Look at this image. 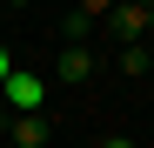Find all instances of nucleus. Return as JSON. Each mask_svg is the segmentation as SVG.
Here are the masks:
<instances>
[{"label":"nucleus","instance_id":"1a4fd4ad","mask_svg":"<svg viewBox=\"0 0 154 148\" xmlns=\"http://www.w3.org/2000/svg\"><path fill=\"white\" fill-rule=\"evenodd\" d=\"M7 67H14V61H7V47H0V81H7Z\"/></svg>","mask_w":154,"mask_h":148},{"label":"nucleus","instance_id":"20e7f679","mask_svg":"<svg viewBox=\"0 0 154 148\" xmlns=\"http://www.w3.org/2000/svg\"><path fill=\"white\" fill-rule=\"evenodd\" d=\"M14 148H47V135H54V128H47V114L40 108H27V114H14Z\"/></svg>","mask_w":154,"mask_h":148},{"label":"nucleus","instance_id":"7ed1b4c3","mask_svg":"<svg viewBox=\"0 0 154 148\" xmlns=\"http://www.w3.org/2000/svg\"><path fill=\"white\" fill-rule=\"evenodd\" d=\"M87 74H94V54H87V47L81 40H67V54H54V81H87Z\"/></svg>","mask_w":154,"mask_h":148},{"label":"nucleus","instance_id":"0eeeda50","mask_svg":"<svg viewBox=\"0 0 154 148\" xmlns=\"http://www.w3.org/2000/svg\"><path fill=\"white\" fill-rule=\"evenodd\" d=\"M74 7H81L87 20H100V14H107V7H114V0H74Z\"/></svg>","mask_w":154,"mask_h":148},{"label":"nucleus","instance_id":"f257e3e1","mask_svg":"<svg viewBox=\"0 0 154 148\" xmlns=\"http://www.w3.org/2000/svg\"><path fill=\"white\" fill-rule=\"evenodd\" d=\"M100 20H107L121 40H141V34H154V7H141V0H114Z\"/></svg>","mask_w":154,"mask_h":148},{"label":"nucleus","instance_id":"39448f33","mask_svg":"<svg viewBox=\"0 0 154 148\" xmlns=\"http://www.w3.org/2000/svg\"><path fill=\"white\" fill-rule=\"evenodd\" d=\"M147 67H154L147 47H141V40H121V74H127V81H134V74H147Z\"/></svg>","mask_w":154,"mask_h":148},{"label":"nucleus","instance_id":"f03ea898","mask_svg":"<svg viewBox=\"0 0 154 148\" xmlns=\"http://www.w3.org/2000/svg\"><path fill=\"white\" fill-rule=\"evenodd\" d=\"M0 94H7V101H14L20 114H27V108H40V101H47V81H40V74H27V67H7Z\"/></svg>","mask_w":154,"mask_h":148},{"label":"nucleus","instance_id":"6e6552de","mask_svg":"<svg viewBox=\"0 0 154 148\" xmlns=\"http://www.w3.org/2000/svg\"><path fill=\"white\" fill-rule=\"evenodd\" d=\"M100 148H134V141H127V135H107V141H100Z\"/></svg>","mask_w":154,"mask_h":148},{"label":"nucleus","instance_id":"9d476101","mask_svg":"<svg viewBox=\"0 0 154 148\" xmlns=\"http://www.w3.org/2000/svg\"><path fill=\"white\" fill-rule=\"evenodd\" d=\"M7 7H27V0H7Z\"/></svg>","mask_w":154,"mask_h":148},{"label":"nucleus","instance_id":"423d86ee","mask_svg":"<svg viewBox=\"0 0 154 148\" xmlns=\"http://www.w3.org/2000/svg\"><path fill=\"white\" fill-rule=\"evenodd\" d=\"M87 34H94V20H87L81 7H74V14H67V40H87Z\"/></svg>","mask_w":154,"mask_h":148}]
</instances>
